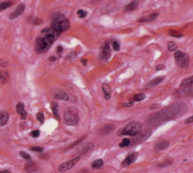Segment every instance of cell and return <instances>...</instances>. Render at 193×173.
<instances>
[{"label": "cell", "instance_id": "cell-1", "mask_svg": "<svg viewBox=\"0 0 193 173\" xmlns=\"http://www.w3.org/2000/svg\"><path fill=\"white\" fill-rule=\"evenodd\" d=\"M60 33L55 29L53 26L44 29L42 32V36L37 39L36 41V51L39 53H44L47 51L54 41L59 37Z\"/></svg>", "mask_w": 193, "mask_h": 173}, {"label": "cell", "instance_id": "cell-2", "mask_svg": "<svg viewBox=\"0 0 193 173\" xmlns=\"http://www.w3.org/2000/svg\"><path fill=\"white\" fill-rule=\"evenodd\" d=\"M51 26L56 29V30L61 34L62 32H65L70 27V21L65 18V16L59 13H55L53 18H52Z\"/></svg>", "mask_w": 193, "mask_h": 173}, {"label": "cell", "instance_id": "cell-3", "mask_svg": "<svg viewBox=\"0 0 193 173\" xmlns=\"http://www.w3.org/2000/svg\"><path fill=\"white\" fill-rule=\"evenodd\" d=\"M79 120L78 109L75 107H69L64 113V121L68 126H75Z\"/></svg>", "mask_w": 193, "mask_h": 173}, {"label": "cell", "instance_id": "cell-4", "mask_svg": "<svg viewBox=\"0 0 193 173\" xmlns=\"http://www.w3.org/2000/svg\"><path fill=\"white\" fill-rule=\"evenodd\" d=\"M141 130H142V124L137 121H133V122H130V123H128L126 125V126L120 132L121 134H119L135 137L137 134H139V132H141Z\"/></svg>", "mask_w": 193, "mask_h": 173}, {"label": "cell", "instance_id": "cell-5", "mask_svg": "<svg viewBox=\"0 0 193 173\" xmlns=\"http://www.w3.org/2000/svg\"><path fill=\"white\" fill-rule=\"evenodd\" d=\"M176 64L182 69H187L189 66V56L186 53L181 51V50H177L174 54Z\"/></svg>", "mask_w": 193, "mask_h": 173}, {"label": "cell", "instance_id": "cell-6", "mask_svg": "<svg viewBox=\"0 0 193 173\" xmlns=\"http://www.w3.org/2000/svg\"><path fill=\"white\" fill-rule=\"evenodd\" d=\"M79 159H80V156L75 157V158L72 159H70V161H67V162H65V163H63L62 164H60L59 167H58V170H59L60 172L68 171V170L72 169L73 167L78 163Z\"/></svg>", "mask_w": 193, "mask_h": 173}, {"label": "cell", "instance_id": "cell-7", "mask_svg": "<svg viewBox=\"0 0 193 173\" xmlns=\"http://www.w3.org/2000/svg\"><path fill=\"white\" fill-rule=\"evenodd\" d=\"M53 98L56 100H61V101H75V98H73L72 95L68 94V93H66L65 91H63V90L61 89H54L53 91Z\"/></svg>", "mask_w": 193, "mask_h": 173}, {"label": "cell", "instance_id": "cell-8", "mask_svg": "<svg viewBox=\"0 0 193 173\" xmlns=\"http://www.w3.org/2000/svg\"><path fill=\"white\" fill-rule=\"evenodd\" d=\"M111 55V49H110V46L108 43H105L104 46L102 47V50H100V58L102 59V61H107L109 59Z\"/></svg>", "mask_w": 193, "mask_h": 173}, {"label": "cell", "instance_id": "cell-9", "mask_svg": "<svg viewBox=\"0 0 193 173\" xmlns=\"http://www.w3.org/2000/svg\"><path fill=\"white\" fill-rule=\"evenodd\" d=\"M136 159H137V153L128 154V155L126 157V159L122 162V166L126 167V166H130V164H132L134 162L136 161Z\"/></svg>", "mask_w": 193, "mask_h": 173}, {"label": "cell", "instance_id": "cell-10", "mask_svg": "<svg viewBox=\"0 0 193 173\" xmlns=\"http://www.w3.org/2000/svg\"><path fill=\"white\" fill-rule=\"evenodd\" d=\"M151 132H151V130H145V131H143V132H139V134H136V135H138V137L135 138L134 141H136V143H138V142L140 143V142L145 141L147 138L150 137Z\"/></svg>", "mask_w": 193, "mask_h": 173}, {"label": "cell", "instance_id": "cell-11", "mask_svg": "<svg viewBox=\"0 0 193 173\" xmlns=\"http://www.w3.org/2000/svg\"><path fill=\"white\" fill-rule=\"evenodd\" d=\"M24 10H25V5L24 4H20L17 7V9H15L11 15H10V20H15V18H17V17L22 16L23 14V12H24Z\"/></svg>", "mask_w": 193, "mask_h": 173}, {"label": "cell", "instance_id": "cell-12", "mask_svg": "<svg viewBox=\"0 0 193 173\" xmlns=\"http://www.w3.org/2000/svg\"><path fill=\"white\" fill-rule=\"evenodd\" d=\"M15 108H17V112L20 115V119L25 120V119L27 118V113H26V111L24 109V105H23V103H18L17 106H15Z\"/></svg>", "mask_w": 193, "mask_h": 173}, {"label": "cell", "instance_id": "cell-13", "mask_svg": "<svg viewBox=\"0 0 193 173\" xmlns=\"http://www.w3.org/2000/svg\"><path fill=\"white\" fill-rule=\"evenodd\" d=\"M165 79L164 76H159V78H154L152 79L151 81H149L146 85V87H148V88H152V87H155L157 86V85H158L159 83H161L163 80Z\"/></svg>", "mask_w": 193, "mask_h": 173}, {"label": "cell", "instance_id": "cell-14", "mask_svg": "<svg viewBox=\"0 0 193 173\" xmlns=\"http://www.w3.org/2000/svg\"><path fill=\"white\" fill-rule=\"evenodd\" d=\"M9 121V113L7 111H0V127L5 126Z\"/></svg>", "mask_w": 193, "mask_h": 173}, {"label": "cell", "instance_id": "cell-15", "mask_svg": "<svg viewBox=\"0 0 193 173\" xmlns=\"http://www.w3.org/2000/svg\"><path fill=\"white\" fill-rule=\"evenodd\" d=\"M102 91H104V99L105 100H109L110 97H111V92H112V90H111V87L108 85L107 83H104L102 84Z\"/></svg>", "mask_w": 193, "mask_h": 173}, {"label": "cell", "instance_id": "cell-16", "mask_svg": "<svg viewBox=\"0 0 193 173\" xmlns=\"http://www.w3.org/2000/svg\"><path fill=\"white\" fill-rule=\"evenodd\" d=\"M169 141H167V140H163V141H159L158 143H157L155 146V149L157 151H161V150H165V149L168 148L169 146Z\"/></svg>", "mask_w": 193, "mask_h": 173}, {"label": "cell", "instance_id": "cell-17", "mask_svg": "<svg viewBox=\"0 0 193 173\" xmlns=\"http://www.w3.org/2000/svg\"><path fill=\"white\" fill-rule=\"evenodd\" d=\"M158 16V13H153V14L149 15L148 17H143L142 18L138 20V22H149V21H153L157 18Z\"/></svg>", "mask_w": 193, "mask_h": 173}, {"label": "cell", "instance_id": "cell-18", "mask_svg": "<svg viewBox=\"0 0 193 173\" xmlns=\"http://www.w3.org/2000/svg\"><path fill=\"white\" fill-rule=\"evenodd\" d=\"M192 84H193V78H192V76H190V78L184 79V80L182 81L181 87H182V88H186V89L191 88Z\"/></svg>", "mask_w": 193, "mask_h": 173}, {"label": "cell", "instance_id": "cell-19", "mask_svg": "<svg viewBox=\"0 0 193 173\" xmlns=\"http://www.w3.org/2000/svg\"><path fill=\"white\" fill-rule=\"evenodd\" d=\"M51 110H52V113H53V115L55 118L57 119V120H60V114H59V108H58V105L57 103H51Z\"/></svg>", "mask_w": 193, "mask_h": 173}, {"label": "cell", "instance_id": "cell-20", "mask_svg": "<svg viewBox=\"0 0 193 173\" xmlns=\"http://www.w3.org/2000/svg\"><path fill=\"white\" fill-rule=\"evenodd\" d=\"M138 2H139L138 0H132L130 3H128L126 6V8H125L126 12H130V11L135 10V8L138 6Z\"/></svg>", "mask_w": 193, "mask_h": 173}, {"label": "cell", "instance_id": "cell-21", "mask_svg": "<svg viewBox=\"0 0 193 173\" xmlns=\"http://www.w3.org/2000/svg\"><path fill=\"white\" fill-rule=\"evenodd\" d=\"M24 169L27 172H34V171H36V170H37V166H36L35 164L32 163V162H28V163L25 164Z\"/></svg>", "mask_w": 193, "mask_h": 173}, {"label": "cell", "instance_id": "cell-22", "mask_svg": "<svg viewBox=\"0 0 193 173\" xmlns=\"http://www.w3.org/2000/svg\"><path fill=\"white\" fill-rule=\"evenodd\" d=\"M104 159H96V161H94L93 163H92L91 166H92V167H93V168L98 169V168H100V167L104 166Z\"/></svg>", "mask_w": 193, "mask_h": 173}, {"label": "cell", "instance_id": "cell-23", "mask_svg": "<svg viewBox=\"0 0 193 173\" xmlns=\"http://www.w3.org/2000/svg\"><path fill=\"white\" fill-rule=\"evenodd\" d=\"M113 130H114V126H113V125H105V126H104V128L100 130V132H102V134H109L110 132H112Z\"/></svg>", "mask_w": 193, "mask_h": 173}, {"label": "cell", "instance_id": "cell-24", "mask_svg": "<svg viewBox=\"0 0 193 173\" xmlns=\"http://www.w3.org/2000/svg\"><path fill=\"white\" fill-rule=\"evenodd\" d=\"M8 79H9V74H8V72H5V71L0 72V82L6 83Z\"/></svg>", "mask_w": 193, "mask_h": 173}, {"label": "cell", "instance_id": "cell-25", "mask_svg": "<svg viewBox=\"0 0 193 173\" xmlns=\"http://www.w3.org/2000/svg\"><path fill=\"white\" fill-rule=\"evenodd\" d=\"M13 5V1H4V2H1L0 3V12H2V11L6 10L7 8L11 7Z\"/></svg>", "mask_w": 193, "mask_h": 173}, {"label": "cell", "instance_id": "cell-26", "mask_svg": "<svg viewBox=\"0 0 193 173\" xmlns=\"http://www.w3.org/2000/svg\"><path fill=\"white\" fill-rule=\"evenodd\" d=\"M145 98H146V95H145L144 93H139V94L134 95L133 101H135V102H141V101L145 100Z\"/></svg>", "mask_w": 193, "mask_h": 173}, {"label": "cell", "instance_id": "cell-27", "mask_svg": "<svg viewBox=\"0 0 193 173\" xmlns=\"http://www.w3.org/2000/svg\"><path fill=\"white\" fill-rule=\"evenodd\" d=\"M167 47H168V50L169 51H174V50H176L178 49V46H177L176 43L174 42H169L167 44Z\"/></svg>", "mask_w": 193, "mask_h": 173}, {"label": "cell", "instance_id": "cell-28", "mask_svg": "<svg viewBox=\"0 0 193 173\" xmlns=\"http://www.w3.org/2000/svg\"><path fill=\"white\" fill-rule=\"evenodd\" d=\"M131 144V141L129 139H128V138H124L123 141H122L120 144H119V146H120L121 148L123 147H128V146H129Z\"/></svg>", "mask_w": 193, "mask_h": 173}, {"label": "cell", "instance_id": "cell-29", "mask_svg": "<svg viewBox=\"0 0 193 173\" xmlns=\"http://www.w3.org/2000/svg\"><path fill=\"white\" fill-rule=\"evenodd\" d=\"M168 33L170 36H173V37H175V38H181V37L182 36L180 32H177L175 30H169Z\"/></svg>", "mask_w": 193, "mask_h": 173}, {"label": "cell", "instance_id": "cell-30", "mask_svg": "<svg viewBox=\"0 0 193 173\" xmlns=\"http://www.w3.org/2000/svg\"><path fill=\"white\" fill-rule=\"evenodd\" d=\"M77 15H78L79 18H85L86 16H87V12H86V11L82 10V9H80V10L77 11Z\"/></svg>", "mask_w": 193, "mask_h": 173}, {"label": "cell", "instance_id": "cell-31", "mask_svg": "<svg viewBox=\"0 0 193 173\" xmlns=\"http://www.w3.org/2000/svg\"><path fill=\"white\" fill-rule=\"evenodd\" d=\"M37 120H38L39 122H41V123H44V114L42 113V112H38V113H37Z\"/></svg>", "mask_w": 193, "mask_h": 173}, {"label": "cell", "instance_id": "cell-32", "mask_svg": "<svg viewBox=\"0 0 193 173\" xmlns=\"http://www.w3.org/2000/svg\"><path fill=\"white\" fill-rule=\"evenodd\" d=\"M20 157H22L23 159H27V161H29V159H31L30 155H29L28 153H26V152H23V151H22V152H20Z\"/></svg>", "mask_w": 193, "mask_h": 173}, {"label": "cell", "instance_id": "cell-33", "mask_svg": "<svg viewBox=\"0 0 193 173\" xmlns=\"http://www.w3.org/2000/svg\"><path fill=\"white\" fill-rule=\"evenodd\" d=\"M170 164H172V159H166L165 162H163V163H161V164H158V166H159V167H164V166H169Z\"/></svg>", "mask_w": 193, "mask_h": 173}, {"label": "cell", "instance_id": "cell-34", "mask_svg": "<svg viewBox=\"0 0 193 173\" xmlns=\"http://www.w3.org/2000/svg\"><path fill=\"white\" fill-rule=\"evenodd\" d=\"M112 47H113V49L116 50V51L120 50V45H119V43H118V42L113 41V42H112Z\"/></svg>", "mask_w": 193, "mask_h": 173}, {"label": "cell", "instance_id": "cell-35", "mask_svg": "<svg viewBox=\"0 0 193 173\" xmlns=\"http://www.w3.org/2000/svg\"><path fill=\"white\" fill-rule=\"evenodd\" d=\"M31 151H34V152H43L44 148L43 147H30Z\"/></svg>", "mask_w": 193, "mask_h": 173}, {"label": "cell", "instance_id": "cell-36", "mask_svg": "<svg viewBox=\"0 0 193 173\" xmlns=\"http://www.w3.org/2000/svg\"><path fill=\"white\" fill-rule=\"evenodd\" d=\"M31 137H39V135H40V131L39 130H35V131H33V132H31Z\"/></svg>", "mask_w": 193, "mask_h": 173}, {"label": "cell", "instance_id": "cell-37", "mask_svg": "<svg viewBox=\"0 0 193 173\" xmlns=\"http://www.w3.org/2000/svg\"><path fill=\"white\" fill-rule=\"evenodd\" d=\"M159 105H150V109H157V108H158L159 107Z\"/></svg>", "mask_w": 193, "mask_h": 173}, {"label": "cell", "instance_id": "cell-38", "mask_svg": "<svg viewBox=\"0 0 193 173\" xmlns=\"http://www.w3.org/2000/svg\"><path fill=\"white\" fill-rule=\"evenodd\" d=\"M7 62L4 60H0V66H2V67H5V66H7Z\"/></svg>", "mask_w": 193, "mask_h": 173}, {"label": "cell", "instance_id": "cell-39", "mask_svg": "<svg viewBox=\"0 0 193 173\" xmlns=\"http://www.w3.org/2000/svg\"><path fill=\"white\" fill-rule=\"evenodd\" d=\"M63 51V47H57V53L58 54H61V52Z\"/></svg>", "mask_w": 193, "mask_h": 173}, {"label": "cell", "instance_id": "cell-40", "mask_svg": "<svg viewBox=\"0 0 193 173\" xmlns=\"http://www.w3.org/2000/svg\"><path fill=\"white\" fill-rule=\"evenodd\" d=\"M162 69H164V66H163V65H157V68H155V70L159 71V70H162Z\"/></svg>", "mask_w": 193, "mask_h": 173}, {"label": "cell", "instance_id": "cell-41", "mask_svg": "<svg viewBox=\"0 0 193 173\" xmlns=\"http://www.w3.org/2000/svg\"><path fill=\"white\" fill-rule=\"evenodd\" d=\"M193 121V117L192 116H190L187 120H186V124H189V123H191V122Z\"/></svg>", "mask_w": 193, "mask_h": 173}, {"label": "cell", "instance_id": "cell-42", "mask_svg": "<svg viewBox=\"0 0 193 173\" xmlns=\"http://www.w3.org/2000/svg\"><path fill=\"white\" fill-rule=\"evenodd\" d=\"M123 105L124 106H132L133 105V103H123Z\"/></svg>", "mask_w": 193, "mask_h": 173}, {"label": "cell", "instance_id": "cell-43", "mask_svg": "<svg viewBox=\"0 0 193 173\" xmlns=\"http://www.w3.org/2000/svg\"><path fill=\"white\" fill-rule=\"evenodd\" d=\"M56 60V57L55 56H50L49 57V61H55Z\"/></svg>", "mask_w": 193, "mask_h": 173}, {"label": "cell", "instance_id": "cell-44", "mask_svg": "<svg viewBox=\"0 0 193 173\" xmlns=\"http://www.w3.org/2000/svg\"><path fill=\"white\" fill-rule=\"evenodd\" d=\"M0 173H11V172L9 170H2V171H0Z\"/></svg>", "mask_w": 193, "mask_h": 173}, {"label": "cell", "instance_id": "cell-45", "mask_svg": "<svg viewBox=\"0 0 193 173\" xmlns=\"http://www.w3.org/2000/svg\"><path fill=\"white\" fill-rule=\"evenodd\" d=\"M81 62L83 63V65H86V63H87V60H86V59H82V60H81Z\"/></svg>", "mask_w": 193, "mask_h": 173}]
</instances>
